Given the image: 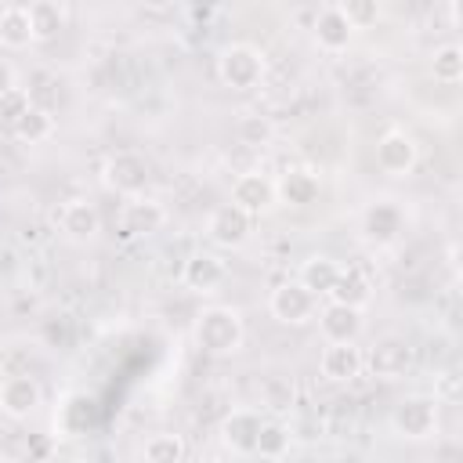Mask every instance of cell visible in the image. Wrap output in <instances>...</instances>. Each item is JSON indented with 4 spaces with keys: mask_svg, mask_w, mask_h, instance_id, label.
I'll return each mask as SVG.
<instances>
[{
    "mask_svg": "<svg viewBox=\"0 0 463 463\" xmlns=\"http://www.w3.org/2000/svg\"><path fill=\"white\" fill-rule=\"evenodd\" d=\"M195 344L203 354H213V358H224V354H235L242 347V336H246V326H242V315L228 304H210L199 311L195 318V329H192Z\"/></svg>",
    "mask_w": 463,
    "mask_h": 463,
    "instance_id": "obj_1",
    "label": "cell"
},
{
    "mask_svg": "<svg viewBox=\"0 0 463 463\" xmlns=\"http://www.w3.org/2000/svg\"><path fill=\"white\" fill-rule=\"evenodd\" d=\"M438 423H441V402L434 394H409L394 405L391 412V427L394 434L409 438V441H423V438H434L438 434Z\"/></svg>",
    "mask_w": 463,
    "mask_h": 463,
    "instance_id": "obj_2",
    "label": "cell"
},
{
    "mask_svg": "<svg viewBox=\"0 0 463 463\" xmlns=\"http://www.w3.org/2000/svg\"><path fill=\"white\" fill-rule=\"evenodd\" d=\"M264 69H268V61H264V54L253 43H228L221 51V58H217V76L232 90H253V87H260Z\"/></svg>",
    "mask_w": 463,
    "mask_h": 463,
    "instance_id": "obj_3",
    "label": "cell"
},
{
    "mask_svg": "<svg viewBox=\"0 0 463 463\" xmlns=\"http://www.w3.org/2000/svg\"><path fill=\"white\" fill-rule=\"evenodd\" d=\"M152 181V163L134 152V148H123V152H112L105 159V184L116 192V195H145Z\"/></svg>",
    "mask_w": 463,
    "mask_h": 463,
    "instance_id": "obj_4",
    "label": "cell"
},
{
    "mask_svg": "<svg viewBox=\"0 0 463 463\" xmlns=\"http://www.w3.org/2000/svg\"><path fill=\"white\" fill-rule=\"evenodd\" d=\"M268 311H271L279 322H286V326H304V322L315 318V311H318V297H315L304 282L289 279V282H279V286L271 289V297H268Z\"/></svg>",
    "mask_w": 463,
    "mask_h": 463,
    "instance_id": "obj_5",
    "label": "cell"
},
{
    "mask_svg": "<svg viewBox=\"0 0 463 463\" xmlns=\"http://www.w3.org/2000/svg\"><path fill=\"white\" fill-rule=\"evenodd\" d=\"M250 232H253V217H250L242 206H235L232 199L221 203V206H213L210 217H206V239H210L213 246H221V250L242 246V242L250 239Z\"/></svg>",
    "mask_w": 463,
    "mask_h": 463,
    "instance_id": "obj_6",
    "label": "cell"
},
{
    "mask_svg": "<svg viewBox=\"0 0 463 463\" xmlns=\"http://www.w3.org/2000/svg\"><path fill=\"white\" fill-rule=\"evenodd\" d=\"M412 344L405 336H380L369 354H362V362L369 365V373L376 380H402L412 369Z\"/></svg>",
    "mask_w": 463,
    "mask_h": 463,
    "instance_id": "obj_7",
    "label": "cell"
},
{
    "mask_svg": "<svg viewBox=\"0 0 463 463\" xmlns=\"http://www.w3.org/2000/svg\"><path fill=\"white\" fill-rule=\"evenodd\" d=\"M365 362H362V347L354 340H326L322 354H318V373L329 383H351L354 376H362Z\"/></svg>",
    "mask_w": 463,
    "mask_h": 463,
    "instance_id": "obj_8",
    "label": "cell"
},
{
    "mask_svg": "<svg viewBox=\"0 0 463 463\" xmlns=\"http://www.w3.org/2000/svg\"><path fill=\"white\" fill-rule=\"evenodd\" d=\"M40 405H43V387L36 383V376H29V373L4 376V383H0V412L4 416L29 420Z\"/></svg>",
    "mask_w": 463,
    "mask_h": 463,
    "instance_id": "obj_9",
    "label": "cell"
},
{
    "mask_svg": "<svg viewBox=\"0 0 463 463\" xmlns=\"http://www.w3.org/2000/svg\"><path fill=\"white\" fill-rule=\"evenodd\" d=\"M166 224V206L145 195H130V203H123L119 210V232L127 239H141V235H156Z\"/></svg>",
    "mask_w": 463,
    "mask_h": 463,
    "instance_id": "obj_10",
    "label": "cell"
},
{
    "mask_svg": "<svg viewBox=\"0 0 463 463\" xmlns=\"http://www.w3.org/2000/svg\"><path fill=\"white\" fill-rule=\"evenodd\" d=\"M402 228H405V213H402V206L391 203V199H376V203H369L365 213H362V235H365L373 246L394 242V239L402 235Z\"/></svg>",
    "mask_w": 463,
    "mask_h": 463,
    "instance_id": "obj_11",
    "label": "cell"
},
{
    "mask_svg": "<svg viewBox=\"0 0 463 463\" xmlns=\"http://www.w3.org/2000/svg\"><path fill=\"white\" fill-rule=\"evenodd\" d=\"M416 159H420V148L405 130H387L376 141V166L391 177H405L416 166Z\"/></svg>",
    "mask_w": 463,
    "mask_h": 463,
    "instance_id": "obj_12",
    "label": "cell"
},
{
    "mask_svg": "<svg viewBox=\"0 0 463 463\" xmlns=\"http://www.w3.org/2000/svg\"><path fill=\"white\" fill-rule=\"evenodd\" d=\"M232 203L242 206L250 217H260L264 210L275 206V181L260 170H246L232 181Z\"/></svg>",
    "mask_w": 463,
    "mask_h": 463,
    "instance_id": "obj_13",
    "label": "cell"
},
{
    "mask_svg": "<svg viewBox=\"0 0 463 463\" xmlns=\"http://www.w3.org/2000/svg\"><path fill=\"white\" fill-rule=\"evenodd\" d=\"M58 228L72 242H90L101 232V213L90 199H65L58 210Z\"/></svg>",
    "mask_w": 463,
    "mask_h": 463,
    "instance_id": "obj_14",
    "label": "cell"
},
{
    "mask_svg": "<svg viewBox=\"0 0 463 463\" xmlns=\"http://www.w3.org/2000/svg\"><path fill=\"white\" fill-rule=\"evenodd\" d=\"M260 423H264V416H260L257 409H232V412L221 420V441H224L232 452H239V456H253Z\"/></svg>",
    "mask_w": 463,
    "mask_h": 463,
    "instance_id": "obj_15",
    "label": "cell"
},
{
    "mask_svg": "<svg viewBox=\"0 0 463 463\" xmlns=\"http://www.w3.org/2000/svg\"><path fill=\"white\" fill-rule=\"evenodd\" d=\"M311 33H315V43H318L322 51H329V54L347 51L351 40H354V29H351V22L344 18V11H340L336 4H329V7H322V11L315 14Z\"/></svg>",
    "mask_w": 463,
    "mask_h": 463,
    "instance_id": "obj_16",
    "label": "cell"
},
{
    "mask_svg": "<svg viewBox=\"0 0 463 463\" xmlns=\"http://www.w3.org/2000/svg\"><path fill=\"white\" fill-rule=\"evenodd\" d=\"M315 315H318V329L326 340H358V333H362V307H354V304L329 300Z\"/></svg>",
    "mask_w": 463,
    "mask_h": 463,
    "instance_id": "obj_17",
    "label": "cell"
},
{
    "mask_svg": "<svg viewBox=\"0 0 463 463\" xmlns=\"http://www.w3.org/2000/svg\"><path fill=\"white\" fill-rule=\"evenodd\" d=\"M224 279H228V268L217 253H192L181 268V282L195 293H213Z\"/></svg>",
    "mask_w": 463,
    "mask_h": 463,
    "instance_id": "obj_18",
    "label": "cell"
},
{
    "mask_svg": "<svg viewBox=\"0 0 463 463\" xmlns=\"http://www.w3.org/2000/svg\"><path fill=\"white\" fill-rule=\"evenodd\" d=\"M318 192H322V181L304 166H293L275 181V199H282L286 206H311Z\"/></svg>",
    "mask_w": 463,
    "mask_h": 463,
    "instance_id": "obj_19",
    "label": "cell"
},
{
    "mask_svg": "<svg viewBox=\"0 0 463 463\" xmlns=\"http://www.w3.org/2000/svg\"><path fill=\"white\" fill-rule=\"evenodd\" d=\"M11 123V134L22 141V145H40V141H47L51 134H54V116L43 109V105H25L18 116H11L7 119Z\"/></svg>",
    "mask_w": 463,
    "mask_h": 463,
    "instance_id": "obj_20",
    "label": "cell"
},
{
    "mask_svg": "<svg viewBox=\"0 0 463 463\" xmlns=\"http://www.w3.org/2000/svg\"><path fill=\"white\" fill-rule=\"evenodd\" d=\"M336 275H340V264H336L329 253H311V257L300 260V275H297V282H304L315 297H326L329 286L336 282Z\"/></svg>",
    "mask_w": 463,
    "mask_h": 463,
    "instance_id": "obj_21",
    "label": "cell"
},
{
    "mask_svg": "<svg viewBox=\"0 0 463 463\" xmlns=\"http://www.w3.org/2000/svg\"><path fill=\"white\" fill-rule=\"evenodd\" d=\"M33 43V22H29V7L11 4L0 11V47L7 51H22Z\"/></svg>",
    "mask_w": 463,
    "mask_h": 463,
    "instance_id": "obj_22",
    "label": "cell"
},
{
    "mask_svg": "<svg viewBox=\"0 0 463 463\" xmlns=\"http://www.w3.org/2000/svg\"><path fill=\"white\" fill-rule=\"evenodd\" d=\"M29 22H33V43H51L65 29V11L54 0H33L29 4Z\"/></svg>",
    "mask_w": 463,
    "mask_h": 463,
    "instance_id": "obj_23",
    "label": "cell"
},
{
    "mask_svg": "<svg viewBox=\"0 0 463 463\" xmlns=\"http://www.w3.org/2000/svg\"><path fill=\"white\" fill-rule=\"evenodd\" d=\"M326 297H329V300H340V304L365 307L369 297H373V286H369L365 271H358V268H340V275H336V282L329 286Z\"/></svg>",
    "mask_w": 463,
    "mask_h": 463,
    "instance_id": "obj_24",
    "label": "cell"
},
{
    "mask_svg": "<svg viewBox=\"0 0 463 463\" xmlns=\"http://www.w3.org/2000/svg\"><path fill=\"white\" fill-rule=\"evenodd\" d=\"M289 441H293V430L279 420H264L260 423V434H257V449L253 456H264V459H279L289 452Z\"/></svg>",
    "mask_w": 463,
    "mask_h": 463,
    "instance_id": "obj_25",
    "label": "cell"
},
{
    "mask_svg": "<svg viewBox=\"0 0 463 463\" xmlns=\"http://www.w3.org/2000/svg\"><path fill=\"white\" fill-rule=\"evenodd\" d=\"M184 438L181 434H152V438H145V445H141V459L145 463H177V459H184Z\"/></svg>",
    "mask_w": 463,
    "mask_h": 463,
    "instance_id": "obj_26",
    "label": "cell"
},
{
    "mask_svg": "<svg viewBox=\"0 0 463 463\" xmlns=\"http://www.w3.org/2000/svg\"><path fill=\"white\" fill-rule=\"evenodd\" d=\"M430 72H434L438 83H449V87L459 83V80H463V51H459L456 43L438 47L434 58H430Z\"/></svg>",
    "mask_w": 463,
    "mask_h": 463,
    "instance_id": "obj_27",
    "label": "cell"
},
{
    "mask_svg": "<svg viewBox=\"0 0 463 463\" xmlns=\"http://www.w3.org/2000/svg\"><path fill=\"white\" fill-rule=\"evenodd\" d=\"M90 423H94V402L87 394H72L61 405V430L65 434H83Z\"/></svg>",
    "mask_w": 463,
    "mask_h": 463,
    "instance_id": "obj_28",
    "label": "cell"
},
{
    "mask_svg": "<svg viewBox=\"0 0 463 463\" xmlns=\"http://www.w3.org/2000/svg\"><path fill=\"white\" fill-rule=\"evenodd\" d=\"M235 134H239L242 145L264 148V145H271V137H275V123H271L268 116H242V119L235 123Z\"/></svg>",
    "mask_w": 463,
    "mask_h": 463,
    "instance_id": "obj_29",
    "label": "cell"
},
{
    "mask_svg": "<svg viewBox=\"0 0 463 463\" xmlns=\"http://www.w3.org/2000/svg\"><path fill=\"white\" fill-rule=\"evenodd\" d=\"M380 4H383V0H336V7L344 11V18L351 22L354 33L380 22Z\"/></svg>",
    "mask_w": 463,
    "mask_h": 463,
    "instance_id": "obj_30",
    "label": "cell"
},
{
    "mask_svg": "<svg viewBox=\"0 0 463 463\" xmlns=\"http://www.w3.org/2000/svg\"><path fill=\"white\" fill-rule=\"evenodd\" d=\"M7 90H14V69H11V65L0 58V98H4Z\"/></svg>",
    "mask_w": 463,
    "mask_h": 463,
    "instance_id": "obj_31",
    "label": "cell"
},
{
    "mask_svg": "<svg viewBox=\"0 0 463 463\" xmlns=\"http://www.w3.org/2000/svg\"><path fill=\"white\" fill-rule=\"evenodd\" d=\"M137 4H141L145 11H170L177 0H137Z\"/></svg>",
    "mask_w": 463,
    "mask_h": 463,
    "instance_id": "obj_32",
    "label": "cell"
},
{
    "mask_svg": "<svg viewBox=\"0 0 463 463\" xmlns=\"http://www.w3.org/2000/svg\"><path fill=\"white\" fill-rule=\"evenodd\" d=\"M0 383H4V362H0Z\"/></svg>",
    "mask_w": 463,
    "mask_h": 463,
    "instance_id": "obj_33",
    "label": "cell"
}]
</instances>
